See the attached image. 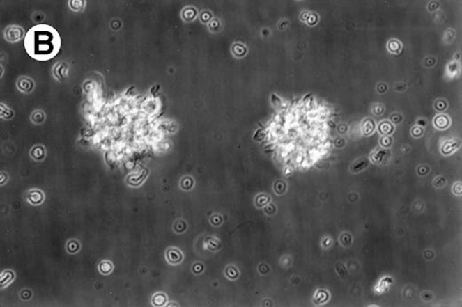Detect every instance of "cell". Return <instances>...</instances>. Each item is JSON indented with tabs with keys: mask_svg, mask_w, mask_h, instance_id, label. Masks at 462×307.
<instances>
[{
	"mask_svg": "<svg viewBox=\"0 0 462 307\" xmlns=\"http://www.w3.org/2000/svg\"><path fill=\"white\" fill-rule=\"evenodd\" d=\"M61 46L59 33L49 25L35 26L25 36L26 52L29 56L38 61H46L56 57Z\"/></svg>",
	"mask_w": 462,
	"mask_h": 307,
	"instance_id": "obj_1",
	"label": "cell"
},
{
	"mask_svg": "<svg viewBox=\"0 0 462 307\" xmlns=\"http://www.w3.org/2000/svg\"><path fill=\"white\" fill-rule=\"evenodd\" d=\"M24 31L20 26L12 25L6 29L4 37L6 41L15 43L24 38Z\"/></svg>",
	"mask_w": 462,
	"mask_h": 307,
	"instance_id": "obj_2",
	"label": "cell"
}]
</instances>
